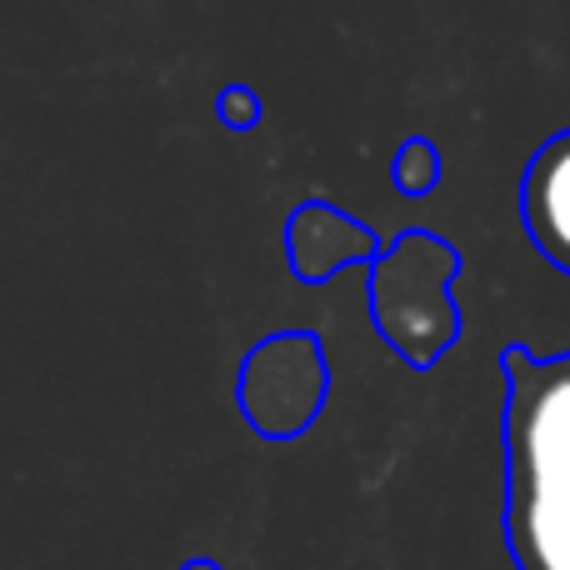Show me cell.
Segmentation results:
<instances>
[{
    "label": "cell",
    "mask_w": 570,
    "mask_h": 570,
    "mask_svg": "<svg viewBox=\"0 0 570 570\" xmlns=\"http://www.w3.org/2000/svg\"><path fill=\"white\" fill-rule=\"evenodd\" d=\"M505 551L515 570H570V351H501Z\"/></svg>",
    "instance_id": "1"
},
{
    "label": "cell",
    "mask_w": 570,
    "mask_h": 570,
    "mask_svg": "<svg viewBox=\"0 0 570 570\" xmlns=\"http://www.w3.org/2000/svg\"><path fill=\"white\" fill-rule=\"evenodd\" d=\"M371 321L411 371H431L461 341V250L435 230H405L371 261Z\"/></svg>",
    "instance_id": "2"
},
{
    "label": "cell",
    "mask_w": 570,
    "mask_h": 570,
    "mask_svg": "<svg viewBox=\"0 0 570 570\" xmlns=\"http://www.w3.org/2000/svg\"><path fill=\"white\" fill-rule=\"evenodd\" d=\"M331 401V361L321 335L276 331L250 345L236 375V405L246 425L266 441H295L321 421Z\"/></svg>",
    "instance_id": "3"
},
{
    "label": "cell",
    "mask_w": 570,
    "mask_h": 570,
    "mask_svg": "<svg viewBox=\"0 0 570 570\" xmlns=\"http://www.w3.org/2000/svg\"><path fill=\"white\" fill-rule=\"evenodd\" d=\"M381 250L385 240L331 200H301L285 220V261L301 285H325L345 266H371Z\"/></svg>",
    "instance_id": "4"
},
{
    "label": "cell",
    "mask_w": 570,
    "mask_h": 570,
    "mask_svg": "<svg viewBox=\"0 0 570 570\" xmlns=\"http://www.w3.org/2000/svg\"><path fill=\"white\" fill-rule=\"evenodd\" d=\"M521 220L531 246L570 276V130H556L535 146L521 176Z\"/></svg>",
    "instance_id": "5"
},
{
    "label": "cell",
    "mask_w": 570,
    "mask_h": 570,
    "mask_svg": "<svg viewBox=\"0 0 570 570\" xmlns=\"http://www.w3.org/2000/svg\"><path fill=\"white\" fill-rule=\"evenodd\" d=\"M391 186L411 200H425L441 186V146H435L431 136H411L391 156Z\"/></svg>",
    "instance_id": "6"
},
{
    "label": "cell",
    "mask_w": 570,
    "mask_h": 570,
    "mask_svg": "<svg viewBox=\"0 0 570 570\" xmlns=\"http://www.w3.org/2000/svg\"><path fill=\"white\" fill-rule=\"evenodd\" d=\"M216 116H220V126L226 130H256L261 126V116H266V106H261V96L250 86H226L216 96Z\"/></svg>",
    "instance_id": "7"
},
{
    "label": "cell",
    "mask_w": 570,
    "mask_h": 570,
    "mask_svg": "<svg viewBox=\"0 0 570 570\" xmlns=\"http://www.w3.org/2000/svg\"><path fill=\"white\" fill-rule=\"evenodd\" d=\"M180 570H220V566H216V561H186Z\"/></svg>",
    "instance_id": "8"
}]
</instances>
